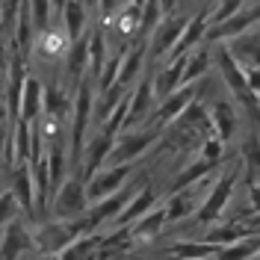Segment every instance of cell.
Instances as JSON below:
<instances>
[{
  "label": "cell",
  "instance_id": "2",
  "mask_svg": "<svg viewBox=\"0 0 260 260\" xmlns=\"http://www.w3.org/2000/svg\"><path fill=\"white\" fill-rule=\"evenodd\" d=\"M237 178H240V166L234 162V166H228L225 172L219 175V180L213 183L210 195L201 201V207H198V213H195L198 222L210 225V222H216V219L225 213L228 201H231V195H234V186H237Z\"/></svg>",
  "mask_w": 260,
  "mask_h": 260
},
{
  "label": "cell",
  "instance_id": "5",
  "mask_svg": "<svg viewBox=\"0 0 260 260\" xmlns=\"http://www.w3.org/2000/svg\"><path fill=\"white\" fill-rule=\"evenodd\" d=\"M160 130L157 124H151V127H142V130H121L118 136H115V145H113V154H110V162H130L136 160L142 151H148V145L160 136Z\"/></svg>",
  "mask_w": 260,
  "mask_h": 260
},
{
  "label": "cell",
  "instance_id": "41",
  "mask_svg": "<svg viewBox=\"0 0 260 260\" xmlns=\"http://www.w3.org/2000/svg\"><path fill=\"white\" fill-rule=\"evenodd\" d=\"M222 151H225V139H219V136H207V139L201 142V151H198V157L219 162V160H222Z\"/></svg>",
  "mask_w": 260,
  "mask_h": 260
},
{
  "label": "cell",
  "instance_id": "16",
  "mask_svg": "<svg viewBox=\"0 0 260 260\" xmlns=\"http://www.w3.org/2000/svg\"><path fill=\"white\" fill-rule=\"evenodd\" d=\"M32 245H36V240L24 231V225H21L18 219H12V222L6 225L3 243H0V260H18L24 251H30Z\"/></svg>",
  "mask_w": 260,
  "mask_h": 260
},
{
  "label": "cell",
  "instance_id": "13",
  "mask_svg": "<svg viewBox=\"0 0 260 260\" xmlns=\"http://www.w3.org/2000/svg\"><path fill=\"white\" fill-rule=\"evenodd\" d=\"M186 56H189V53H180V56H175V59H169V65H162L160 71L154 74V92H157V98H160V101H166V98L172 95L175 89H180V86H183Z\"/></svg>",
  "mask_w": 260,
  "mask_h": 260
},
{
  "label": "cell",
  "instance_id": "27",
  "mask_svg": "<svg viewBox=\"0 0 260 260\" xmlns=\"http://www.w3.org/2000/svg\"><path fill=\"white\" fill-rule=\"evenodd\" d=\"M243 175H245V183L254 186L260 183V136H248L243 145Z\"/></svg>",
  "mask_w": 260,
  "mask_h": 260
},
{
  "label": "cell",
  "instance_id": "8",
  "mask_svg": "<svg viewBox=\"0 0 260 260\" xmlns=\"http://www.w3.org/2000/svg\"><path fill=\"white\" fill-rule=\"evenodd\" d=\"M257 21H260V3L254 0L251 6H243L240 12H234V15L225 18V21L210 24L207 42H225V39H234V36H240V32L251 30V24H257Z\"/></svg>",
  "mask_w": 260,
  "mask_h": 260
},
{
  "label": "cell",
  "instance_id": "45",
  "mask_svg": "<svg viewBox=\"0 0 260 260\" xmlns=\"http://www.w3.org/2000/svg\"><path fill=\"white\" fill-rule=\"evenodd\" d=\"M127 3H130V0H98V6H101V15L107 18V21H110V18H113L118 9H124Z\"/></svg>",
  "mask_w": 260,
  "mask_h": 260
},
{
  "label": "cell",
  "instance_id": "11",
  "mask_svg": "<svg viewBox=\"0 0 260 260\" xmlns=\"http://www.w3.org/2000/svg\"><path fill=\"white\" fill-rule=\"evenodd\" d=\"M113 145H115V136L113 133H104V130H98V136L86 145L83 151V180H89L92 175L101 172V166L110 160V154H113Z\"/></svg>",
  "mask_w": 260,
  "mask_h": 260
},
{
  "label": "cell",
  "instance_id": "40",
  "mask_svg": "<svg viewBox=\"0 0 260 260\" xmlns=\"http://www.w3.org/2000/svg\"><path fill=\"white\" fill-rule=\"evenodd\" d=\"M18 207H21V201L15 198V192H12V189H9L6 195H0V228H6L12 219H15Z\"/></svg>",
  "mask_w": 260,
  "mask_h": 260
},
{
  "label": "cell",
  "instance_id": "37",
  "mask_svg": "<svg viewBox=\"0 0 260 260\" xmlns=\"http://www.w3.org/2000/svg\"><path fill=\"white\" fill-rule=\"evenodd\" d=\"M115 15H118V18H115V21H118L115 27H118V32H121L124 39H127L133 30L139 32V15H142V6H136V3H127V6H124V9H118Z\"/></svg>",
  "mask_w": 260,
  "mask_h": 260
},
{
  "label": "cell",
  "instance_id": "51",
  "mask_svg": "<svg viewBox=\"0 0 260 260\" xmlns=\"http://www.w3.org/2000/svg\"><path fill=\"white\" fill-rule=\"evenodd\" d=\"M130 3H136V6H142V3H145V0H130Z\"/></svg>",
  "mask_w": 260,
  "mask_h": 260
},
{
  "label": "cell",
  "instance_id": "23",
  "mask_svg": "<svg viewBox=\"0 0 260 260\" xmlns=\"http://www.w3.org/2000/svg\"><path fill=\"white\" fill-rule=\"evenodd\" d=\"M166 222H169L166 207H151L142 219H136V222L130 225V231H133V237H136V240H154V237L162 231Z\"/></svg>",
  "mask_w": 260,
  "mask_h": 260
},
{
  "label": "cell",
  "instance_id": "4",
  "mask_svg": "<svg viewBox=\"0 0 260 260\" xmlns=\"http://www.w3.org/2000/svg\"><path fill=\"white\" fill-rule=\"evenodd\" d=\"M92 110H95V95L92 89L80 83L77 86V98H74V113H71V160L77 162L83 160V151H86V127L92 121Z\"/></svg>",
  "mask_w": 260,
  "mask_h": 260
},
{
  "label": "cell",
  "instance_id": "43",
  "mask_svg": "<svg viewBox=\"0 0 260 260\" xmlns=\"http://www.w3.org/2000/svg\"><path fill=\"white\" fill-rule=\"evenodd\" d=\"M124 257H127L124 248H115V245H107V243H101L95 251L89 254V260H124Z\"/></svg>",
  "mask_w": 260,
  "mask_h": 260
},
{
  "label": "cell",
  "instance_id": "25",
  "mask_svg": "<svg viewBox=\"0 0 260 260\" xmlns=\"http://www.w3.org/2000/svg\"><path fill=\"white\" fill-rule=\"evenodd\" d=\"M68 113H74V101L68 98V92H62L59 86H45V115L62 121Z\"/></svg>",
  "mask_w": 260,
  "mask_h": 260
},
{
  "label": "cell",
  "instance_id": "36",
  "mask_svg": "<svg viewBox=\"0 0 260 260\" xmlns=\"http://www.w3.org/2000/svg\"><path fill=\"white\" fill-rule=\"evenodd\" d=\"M142 59H145V45L139 42V45H133L127 50V56H124V62H121V74H118V80L121 83H133V77L139 74V68H142Z\"/></svg>",
  "mask_w": 260,
  "mask_h": 260
},
{
  "label": "cell",
  "instance_id": "32",
  "mask_svg": "<svg viewBox=\"0 0 260 260\" xmlns=\"http://www.w3.org/2000/svg\"><path fill=\"white\" fill-rule=\"evenodd\" d=\"M101 240H104V237L83 234V237H77V240H71V243L59 251V254H62V260H89V254H92L98 245H101Z\"/></svg>",
  "mask_w": 260,
  "mask_h": 260
},
{
  "label": "cell",
  "instance_id": "48",
  "mask_svg": "<svg viewBox=\"0 0 260 260\" xmlns=\"http://www.w3.org/2000/svg\"><path fill=\"white\" fill-rule=\"evenodd\" d=\"M65 3H68V0H53V18H56V15H62Z\"/></svg>",
  "mask_w": 260,
  "mask_h": 260
},
{
  "label": "cell",
  "instance_id": "50",
  "mask_svg": "<svg viewBox=\"0 0 260 260\" xmlns=\"http://www.w3.org/2000/svg\"><path fill=\"white\" fill-rule=\"evenodd\" d=\"M175 3H178V0H162V9H166V12H172V9H175Z\"/></svg>",
  "mask_w": 260,
  "mask_h": 260
},
{
  "label": "cell",
  "instance_id": "12",
  "mask_svg": "<svg viewBox=\"0 0 260 260\" xmlns=\"http://www.w3.org/2000/svg\"><path fill=\"white\" fill-rule=\"evenodd\" d=\"M186 24H189V18H169V21H162L160 27L154 30V39H151V56H154V59L169 56V53L175 50V45L180 42Z\"/></svg>",
  "mask_w": 260,
  "mask_h": 260
},
{
  "label": "cell",
  "instance_id": "9",
  "mask_svg": "<svg viewBox=\"0 0 260 260\" xmlns=\"http://www.w3.org/2000/svg\"><path fill=\"white\" fill-rule=\"evenodd\" d=\"M136 192H139L136 186H121L118 192H113V195H107V198H101V201H95V204L89 207V222H92V228L104 225V222H110V219L115 222V216L127 207L130 198H133Z\"/></svg>",
  "mask_w": 260,
  "mask_h": 260
},
{
  "label": "cell",
  "instance_id": "20",
  "mask_svg": "<svg viewBox=\"0 0 260 260\" xmlns=\"http://www.w3.org/2000/svg\"><path fill=\"white\" fill-rule=\"evenodd\" d=\"M12 192L21 201V207L27 213L39 210V195H36V180H32V169L27 166H15V178H12Z\"/></svg>",
  "mask_w": 260,
  "mask_h": 260
},
{
  "label": "cell",
  "instance_id": "49",
  "mask_svg": "<svg viewBox=\"0 0 260 260\" xmlns=\"http://www.w3.org/2000/svg\"><path fill=\"white\" fill-rule=\"evenodd\" d=\"M39 260H62V254H59V251H42Z\"/></svg>",
  "mask_w": 260,
  "mask_h": 260
},
{
  "label": "cell",
  "instance_id": "3",
  "mask_svg": "<svg viewBox=\"0 0 260 260\" xmlns=\"http://www.w3.org/2000/svg\"><path fill=\"white\" fill-rule=\"evenodd\" d=\"M53 216L56 219H80L89 213L92 201L86 192V180L83 178H65V183L53 195Z\"/></svg>",
  "mask_w": 260,
  "mask_h": 260
},
{
  "label": "cell",
  "instance_id": "26",
  "mask_svg": "<svg viewBox=\"0 0 260 260\" xmlns=\"http://www.w3.org/2000/svg\"><path fill=\"white\" fill-rule=\"evenodd\" d=\"M210 113H213V124H216V136L228 142L237 133V110L231 107V101H219Z\"/></svg>",
  "mask_w": 260,
  "mask_h": 260
},
{
  "label": "cell",
  "instance_id": "33",
  "mask_svg": "<svg viewBox=\"0 0 260 260\" xmlns=\"http://www.w3.org/2000/svg\"><path fill=\"white\" fill-rule=\"evenodd\" d=\"M89 53H92V74L101 80L104 65H107V36H104V27H95L89 32Z\"/></svg>",
  "mask_w": 260,
  "mask_h": 260
},
{
  "label": "cell",
  "instance_id": "35",
  "mask_svg": "<svg viewBox=\"0 0 260 260\" xmlns=\"http://www.w3.org/2000/svg\"><path fill=\"white\" fill-rule=\"evenodd\" d=\"M207 65H210V50H204V48L189 50V56H186V71H183V83L201 80L204 71H207Z\"/></svg>",
  "mask_w": 260,
  "mask_h": 260
},
{
  "label": "cell",
  "instance_id": "18",
  "mask_svg": "<svg viewBox=\"0 0 260 260\" xmlns=\"http://www.w3.org/2000/svg\"><path fill=\"white\" fill-rule=\"evenodd\" d=\"M86 71H92V53H89V36H80L77 42H68V74L74 86L83 83Z\"/></svg>",
  "mask_w": 260,
  "mask_h": 260
},
{
  "label": "cell",
  "instance_id": "6",
  "mask_svg": "<svg viewBox=\"0 0 260 260\" xmlns=\"http://www.w3.org/2000/svg\"><path fill=\"white\" fill-rule=\"evenodd\" d=\"M204 86H207L204 80H195V83H183L180 89H175V92L157 107V113H154V124H157V127H166V124H172L175 118H180L183 110H186L192 101H198V95L204 92Z\"/></svg>",
  "mask_w": 260,
  "mask_h": 260
},
{
  "label": "cell",
  "instance_id": "38",
  "mask_svg": "<svg viewBox=\"0 0 260 260\" xmlns=\"http://www.w3.org/2000/svg\"><path fill=\"white\" fill-rule=\"evenodd\" d=\"M48 154H50V201H53L56 189L65 183V151L62 148H53Z\"/></svg>",
  "mask_w": 260,
  "mask_h": 260
},
{
  "label": "cell",
  "instance_id": "17",
  "mask_svg": "<svg viewBox=\"0 0 260 260\" xmlns=\"http://www.w3.org/2000/svg\"><path fill=\"white\" fill-rule=\"evenodd\" d=\"M42 113H45V86L36 80V77H27L24 92H21V113H18V118L36 124Z\"/></svg>",
  "mask_w": 260,
  "mask_h": 260
},
{
  "label": "cell",
  "instance_id": "46",
  "mask_svg": "<svg viewBox=\"0 0 260 260\" xmlns=\"http://www.w3.org/2000/svg\"><path fill=\"white\" fill-rule=\"evenodd\" d=\"M245 74H248V86L260 95V68H251V71H245Z\"/></svg>",
  "mask_w": 260,
  "mask_h": 260
},
{
  "label": "cell",
  "instance_id": "14",
  "mask_svg": "<svg viewBox=\"0 0 260 260\" xmlns=\"http://www.w3.org/2000/svg\"><path fill=\"white\" fill-rule=\"evenodd\" d=\"M210 18H213L210 9H201L195 18H189V24H186V30H183V36H180V42L175 45V50L169 53V59H175V56H180V53H189V50H195V45H198L201 39H207Z\"/></svg>",
  "mask_w": 260,
  "mask_h": 260
},
{
  "label": "cell",
  "instance_id": "24",
  "mask_svg": "<svg viewBox=\"0 0 260 260\" xmlns=\"http://www.w3.org/2000/svg\"><path fill=\"white\" fill-rule=\"evenodd\" d=\"M219 162L213 160H204V157H198V160L192 162V166H186L183 172H180L178 178L172 180V192H178V189H189V186H195L198 180L204 178V175H210L213 169H216Z\"/></svg>",
  "mask_w": 260,
  "mask_h": 260
},
{
  "label": "cell",
  "instance_id": "15",
  "mask_svg": "<svg viewBox=\"0 0 260 260\" xmlns=\"http://www.w3.org/2000/svg\"><path fill=\"white\" fill-rule=\"evenodd\" d=\"M228 48H231V53L237 56V62L243 65L245 71L260 68V32H251V30L240 32V36L231 39Z\"/></svg>",
  "mask_w": 260,
  "mask_h": 260
},
{
  "label": "cell",
  "instance_id": "7",
  "mask_svg": "<svg viewBox=\"0 0 260 260\" xmlns=\"http://www.w3.org/2000/svg\"><path fill=\"white\" fill-rule=\"evenodd\" d=\"M130 172H133V166H127V162H115L113 169H101L98 175H92V178L86 180L89 201L95 204V201H101V198L118 192V189L124 186V180L130 178Z\"/></svg>",
  "mask_w": 260,
  "mask_h": 260
},
{
  "label": "cell",
  "instance_id": "31",
  "mask_svg": "<svg viewBox=\"0 0 260 260\" xmlns=\"http://www.w3.org/2000/svg\"><path fill=\"white\" fill-rule=\"evenodd\" d=\"M245 237H248V225H243V219H237V222H228V225H219L213 231H207L204 240H210L216 245H231L237 240H245Z\"/></svg>",
  "mask_w": 260,
  "mask_h": 260
},
{
  "label": "cell",
  "instance_id": "44",
  "mask_svg": "<svg viewBox=\"0 0 260 260\" xmlns=\"http://www.w3.org/2000/svg\"><path fill=\"white\" fill-rule=\"evenodd\" d=\"M62 39L59 36H53L50 30H42V53L45 56H56V53H62Z\"/></svg>",
  "mask_w": 260,
  "mask_h": 260
},
{
  "label": "cell",
  "instance_id": "19",
  "mask_svg": "<svg viewBox=\"0 0 260 260\" xmlns=\"http://www.w3.org/2000/svg\"><path fill=\"white\" fill-rule=\"evenodd\" d=\"M151 207H157V192H154L151 186H145V189H139V192L130 198V204L124 207V210L115 216V228L133 225V222H136V219H142Z\"/></svg>",
  "mask_w": 260,
  "mask_h": 260
},
{
  "label": "cell",
  "instance_id": "28",
  "mask_svg": "<svg viewBox=\"0 0 260 260\" xmlns=\"http://www.w3.org/2000/svg\"><path fill=\"white\" fill-rule=\"evenodd\" d=\"M183 118H186V121H189V124H192V127L201 133V136H204V139H207V136H216L213 113L204 107V104H201V101H192V104L183 110Z\"/></svg>",
  "mask_w": 260,
  "mask_h": 260
},
{
  "label": "cell",
  "instance_id": "29",
  "mask_svg": "<svg viewBox=\"0 0 260 260\" xmlns=\"http://www.w3.org/2000/svg\"><path fill=\"white\" fill-rule=\"evenodd\" d=\"M254 254H260V237H245L231 245H222L216 260H251Z\"/></svg>",
  "mask_w": 260,
  "mask_h": 260
},
{
  "label": "cell",
  "instance_id": "10",
  "mask_svg": "<svg viewBox=\"0 0 260 260\" xmlns=\"http://www.w3.org/2000/svg\"><path fill=\"white\" fill-rule=\"evenodd\" d=\"M154 101H157L154 77H142V80L136 83L133 95H130V110H127V118H124V130L142 124L148 118V113H151V107H154Z\"/></svg>",
  "mask_w": 260,
  "mask_h": 260
},
{
  "label": "cell",
  "instance_id": "30",
  "mask_svg": "<svg viewBox=\"0 0 260 260\" xmlns=\"http://www.w3.org/2000/svg\"><path fill=\"white\" fill-rule=\"evenodd\" d=\"M192 189H178V192L169 195V201H166V213H169V222H180V219H186L189 213L195 210V201H192Z\"/></svg>",
  "mask_w": 260,
  "mask_h": 260
},
{
  "label": "cell",
  "instance_id": "22",
  "mask_svg": "<svg viewBox=\"0 0 260 260\" xmlns=\"http://www.w3.org/2000/svg\"><path fill=\"white\" fill-rule=\"evenodd\" d=\"M86 3L83 0H68L62 9V27H65V39L77 42L80 36H86Z\"/></svg>",
  "mask_w": 260,
  "mask_h": 260
},
{
  "label": "cell",
  "instance_id": "47",
  "mask_svg": "<svg viewBox=\"0 0 260 260\" xmlns=\"http://www.w3.org/2000/svg\"><path fill=\"white\" fill-rule=\"evenodd\" d=\"M248 192H251V207H254V210H260V183L248 186Z\"/></svg>",
  "mask_w": 260,
  "mask_h": 260
},
{
  "label": "cell",
  "instance_id": "1",
  "mask_svg": "<svg viewBox=\"0 0 260 260\" xmlns=\"http://www.w3.org/2000/svg\"><path fill=\"white\" fill-rule=\"evenodd\" d=\"M216 65H219V74H222V80H225L228 92L237 98L245 110L251 113V118L257 121L260 118V95L248 86V74H245V68L237 62V56L231 53V48L222 45V42H219V48H216Z\"/></svg>",
  "mask_w": 260,
  "mask_h": 260
},
{
  "label": "cell",
  "instance_id": "21",
  "mask_svg": "<svg viewBox=\"0 0 260 260\" xmlns=\"http://www.w3.org/2000/svg\"><path fill=\"white\" fill-rule=\"evenodd\" d=\"M219 251H222V245L210 243V240H201V243H175L166 251V257H172V260H210Z\"/></svg>",
  "mask_w": 260,
  "mask_h": 260
},
{
  "label": "cell",
  "instance_id": "42",
  "mask_svg": "<svg viewBox=\"0 0 260 260\" xmlns=\"http://www.w3.org/2000/svg\"><path fill=\"white\" fill-rule=\"evenodd\" d=\"M243 6H245V0H222V6H216V9H213L210 24H219V21H225V18H231L234 12H240Z\"/></svg>",
  "mask_w": 260,
  "mask_h": 260
},
{
  "label": "cell",
  "instance_id": "39",
  "mask_svg": "<svg viewBox=\"0 0 260 260\" xmlns=\"http://www.w3.org/2000/svg\"><path fill=\"white\" fill-rule=\"evenodd\" d=\"M30 9H32V21H36V30H48L50 15H53V0H30Z\"/></svg>",
  "mask_w": 260,
  "mask_h": 260
},
{
  "label": "cell",
  "instance_id": "34",
  "mask_svg": "<svg viewBox=\"0 0 260 260\" xmlns=\"http://www.w3.org/2000/svg\"><path fill=\"white\" fill-rule=\"evenodd\" d=\"M162 15H166L162 0H145V3H142V15H139V36L157 30L162 24Z\"/></svg>",
  "mask_w": 260,
  "mask_h": 260
}]
</instances>
